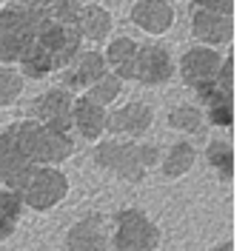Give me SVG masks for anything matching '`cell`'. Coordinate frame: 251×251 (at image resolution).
Here are the masks:
<instances>
[{
  "mask_svg": "<svg viewBox=\"0 0 251 251\" xmlns=\"http://www.w3.org/2000/svg\"><path fill=\"white\" fill-rule=\"evenodd\" d=\"M160 146L154 143H140V140H100L94 143L92 160L97 169L120 177L126 183H143L151 169L160 166Z\"/></svg>",
  "mask_w": 251,
  "mask_h": 251,
  "instance_id": "2",
  "label": "cell"
},
{
  "mask_svg": "<svg viewBox=\"0 0 251 251\" xmlns=\"http://www.w3.org/2000/svg\"><path fill=\"white\" fill-rule=\"evenodd\" d=\"M188 29H191V37L203 46H228L234 37V17L191 6Z\"/></svg>",
  "mask_w": 251,
  "mask_h": 251,
  "instance_id": "11",
  "label": "cell"
},
{
  "mask_svg": "<svg viewBox=\"0 0 251 251\" xmlns=\"http://www.w3.org/2000/svg\"><path fill=\"white\" fill-rule=\"evenodd\" d=\"M23 86H26V77L17 69H12L9 63H0V109L12 106L23 94Z\"/></svg>",
  "mask_w": 251,
  "mask_h": 251,
  "instance_id": "24",
  "label": "cell"
},
{
  "mask_svg": "<svg viewBox=\"0 0 251 251\" xmlns=\"http://www.w3.org/2000/svg\"><path fill=\"white\" fill-rule=\"evenodd\" d=\"M72 103H75L72 89L54 86V89H49V92H43L40 97L31 100L29 117L51 126L57 131H72Z\"/></svg>",
  "mask_w": 251,
  "mask_h": 251,
  "instance_id": "9",
  "label": "cell"
},
{
  "mask_svg": "<svg viewBox=\"0 0 251 251\" xmlns=\"http://www.w3.org/2000/svg\"><path fill=\"white\" fill-rule=\"evenodd\" d=\"M169 126L174 131H183V134H203L205 131V114L200 106L194 103H180L169 111Z\"/></svg>",
  "mask_w": 251,
  "mask_h": 251,
  "instance_id": "21",
  "label": "cell"
},
{
  "mask_svg": "<svg viewBox=\"0 0 251 251\" xmlns=\"http://www.w3.org/2000/svg\"><path fill=\"white\" fill-rule=\"evenodd\" d=\"M106 114L109 111L103 109L100 103L89 100L86 94L75 97V103H72V128L86 143H97L106 134Z\"/></svg>",
  "mask_w": 251,
  "mask_h": 251,
  "instance_id": "16",
  "label": "cell"
},
{
  "mask_svg": "<svg viewBox=\"0 0 251 251\" xmlns=\"http://www.w3.org/2000/svg\"><path fill=\"white\" fill-rule=\"evenodd\" d=\"M128 17L149 37H163V34L172 31L174 20H177V12H174V6L169 0H137L131 6Z\"/></svg>",
  "mask_w": 251,
  "mask_h": 251,
  "instance_id": "14",
  "label": "cell"
},
{
  "mask_svg": "<svg viewBox=\"0 0 251 251\" xmlns=\"http://www.w3.org/2000/svg\"><path fill=\"white\" fill-rule=\"evenodd\" d=\"M211 251H234V243H231V240H223V243H217Z\"/></svg>",
  "mask_w": 251,
  "mask_h": 251,
  "instance_id": "27",
  "label": "cell"
},
{
  "mask_svg": "<svg viewBox=\"0 0 251 251\" xmlns=\"http://www.w3.org/2000/svg\"><path fill=\"white\" fill-rule=\"evenodd\" d=\"M120 94H123V80L117 77V75H111V72H106L103 77H97L92 86L86 89V97L94 100V103H100L103 109L114 106V103L120 100Z\"/></svg>",
  "mask_w": 251,
  "mask_h": 251,
  "instance_id": "23",
  "label": "cell"
},
{
  "mask_svg": "<svg viewBox=\"0 0 251 251\" xmlns=\"http://www.w3.org/2000/svg\"><path fill=\"white\" fill-rule=\"evenodd\" d=\"M106 72H109V66H106V57L100 51H77L75 60L63 69V86L72 92H83L97 77H103Z\"/></svg>",
  "mask_w": 251,
  "mask_h": 251,
  "instance_id": "15",
  "label": "cell"
},
{
  "mask_svg": "<svg viewBox=\"0 0 251 251\" xmlns=\"http://www.w3.org/2000/svg\"><path fill=\"white\" fill-rule=\"evenodd\" d=\"M174 77V60L172 54L157 43L137 49V60H134V80L140 86H163Z\"/></svg>",
  "mask_w": 251,
  "mask_h": 251,
  "instance_id": "13",
  "label": "cell"
},
{
  "mask_svg": "<svg viewBox=\"0 0 251 251\" xmlns=\"http://www.w3.org/2000/svg\"><path fill=\"white\" fill-rule=\"evenodd\" d=\"M80 43H83V37L77 29V17L57 15L43 0L40 26L34 31L31 43L26 46V51L17 57V66H20L17 72L31 80H43L54 72H63L80 51Z\"/></svg>",
  "mask_w": 251,
  "mask_h": 251,
  "instance_id": "1",
  "label": "cell"
},
{
  "mask_svg": "<svg viewBox=\"0 0 251 251\" xmlns=\"http://www.w3.org/2000/svg\"><path fill=\"white\" fill-rule=\"evenodd\" d=\"M77 29H80V37H86L92 43H103L114 29V17H111L109 9H103L97 3H86V6L80 3Z\"/></svg>",
  "mask_w": 251,
  "mask_h": 251,
  "instance_id": "17",
  "label": "cell"
},
{
  "mask_svg": "<svg viewBox=\"0 0 251 251\" xmlns=\"http://www.w3.org/2000/svg\"><path fill=\"white\" fill-rule=\"evenodd\" d=\"M69 191H72V183L60 172V166H37L31 177L23 183V188L17 191V197L23 200L26 208L46 214L69 197Z\"/></svg>",
  "mask_w": 251,
  "mask_h": 251,
  "instance_id": "6",
  "label": "cell"
},
{
  "mask_svg": "<svg viewBox=\"0 0 251 251\" xmlns=\"http://www.w3.org/2000/svg\"><path fill=\"white\" fill-rule=\"evenodd\" d=\"M163 243V231L143 208H120L111 214L109 249L114 251H157Z\"/></svg>",
  "mask_w": 251,
  "mask_h": 251,
  "instance_id": "5",
  "label": "cell"
},
{
  "mask_svg": "<svg viewBox=\"0 0 251 251\" xmlns=\"http://www.w3.org/2000/svg\"><path fill=\"white\" fill-rule=\"evenodd\" d=\"M151 123H154V111L143 100L123 103L106 114V131H111L114 137H126V140H137L143 134H149Z\"/></svg>",
  "mask_w": 251,
  "mask_h": 251,
  "instance_id": "10",
  "label": "cell"
},
{
  "mask_svg": "<svg viewBox=\"0 0 251 251\" xmlns=\"http://www.w3.org/2000/svg\"><path fill=\"white\" fill-rule=\"evenodd\" d=\"M43 17V0H6L0 6V63H17Z\"/></svg>",
  "mask_w": 251,
  "mask_h": 251,
  "instance_id": "3",
  "label": "cell"
},
{
  "mask_svg": "<svg viewBox=\"0 0 251 251\" xmlns=\"http://www.w3.org/2000/svg\"><path fill=\"white\" fill-rule=\"evenodd\" d=\"M194 163H197V149L188 140H177L166 154L160 157V166L157 169L163 172V177H169V180H180V177H186L194 169Z\"/></svg>",
  "mask_w": 251,
  "mask_h": 251,
  "instance_id": "19",
  "label": "cell"
},
{
  "mask_svg": "<svg viewBox=\"0 0 251 251\" xmlns=\"http://www.w3.org/2000/svg\"><path fill=\"white\" fill-rule=\"evenodd\" d=\"M23 200L17 197L12 188L0 186V243H6L9 237H15L20 217H23Z\"/></svg>",
  "mask_w": 251,
  "mask_h": 251,
  "instance_id": "20",
  "label": "cell"
},
{
  "mask_svg": "<svg viewBox=\"0 0 251 251\" xmlns=\"http://www.w3.org/2000/svg\"><path fill=\"white\" fill-rule=\"evenodd\" d=\"M34 169H37V163H31L29 154L20 149L15 137V126L9 123L6 128H0V183L17 194Z\"/></svg>",
  "mask_w": 251,
  "mask_h": 251,
  "instance_id": "7",
  "label": "cell"
},
{
  "mask_svg": "<svg viewBox=\"0 0 251 251\" xmlns=\"http://www.w3.org/2000/svg\"><path fill=\"white\" fill-rule=\"evenodd\" d=\"M137 49L140 43L131 37H114L106 46V66L111 75H117L120 80H134V60H137Z\"/></svg>",
  "mask_w": 251,
  "mask_h": 251,
  "instance_id": "18",
  "label": "cell"
},
{
  "mask_svg": "<svg viewBox=\"0 0 251 251\" xmlns=\"http://www.w3.org/2000/svg\"><path fill=\"white\" fill-rule=\"evenodd\" d=\"M66 251H109V228L103 214H83L66 231Z\"/></svg>",
  "mask_w": 251,
  "mask_h": 251,
  "instance_id": "12",
  "label": "cell"
},
{
  "mask_svg": "<svg viewBox=\"0 0 251 251\" xmlns=\"http://www.w3.org/2000/svg\"><path fill=\"white\" fill-rule=\"evenodd\" d=\"M205 163L214 174H220L223 180L234 177V149L228 140H211L205 146Z\"/></svg>",
  "mask_w": 251,
  "mask_h": 251,
  "instance_id": "22",
  "label": "cell"
},
{
  "mask_svg": "<svg viewBox=\"0 0 251 251\" xmlns=\"http://www.w3.org/2000/svg\"><path fill=\"white\" fill-rule=\"evenodd\" d=\"M191 6H197V9H208V12H217V15H234V0H194Z\"/></svg>",
  "mask_w": 251,
  "mask_h": 251,
  "instance_id": "26",
  "label": "cell"
},
{
  "mask_svg": "<svg viewBox=\"0 0 251 251\" xmlns=\"http://www.w3.org/2000/svg\"><path fill=\"white\" fill-rule=\"evenodd\" d=\"M220 63H223V54L211 46H194L183 51V57L177 63V72H180V80L186 83L188 89H205L211 83H217L220 75Z\"/></svg>",
  "mask_w": 251,
  "mask_h": 251,
  "instance_id": "8",
  "label": "cell"
},
{
  "mask_svg": "<svg viewBox=\"0 0 251 251\" xmlns=\"http://www.w3.org/2000/svg\"><path fill=\"white\" fill-rule=\"evenodd\" d=\"M12 126H15V137L20 143V149L37 166H60L66 160H72V154L77 151V143L69 131H57L34 117L17 120Z\"/></svg>",
  "mask_w": 251,
  "mask_h": 251,
  "instance_id": "4",
  "label": "cell"
},
{
  "mask_svg": "<svg viewBox=\"0 0 251 251\" xmlns=\"http://www.w3.org/2000/svg\"><path fill=\"white\" fill-rule=\"evenodd\" d=\"M205 123L208 126H220V128H231L234 123V103H217V106H208L203 109Z\"/></svg>",
  "mask_w": 251,
  "mask_h": 251,
  "instance_id": "25",
  "label": "cell"
}]
</instances>
